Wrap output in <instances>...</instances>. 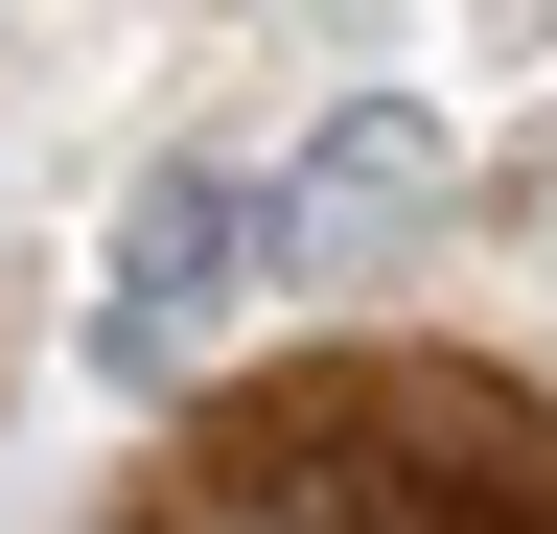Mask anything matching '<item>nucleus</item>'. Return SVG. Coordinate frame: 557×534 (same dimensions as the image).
Here are the masks:
<instances>
[{
  "mask_svg": "<svg viewBox=\"0 0 557 534\" xmlns=\"http://www.w3.org/2000/svg\"><path fill=\"white\" fill-rule=\"evenodd\" d=\"M418 210H442V116H395V94L325 116V140L278 163V256H395Z\"/></svg>",
  "mask_w": 557,
  "mask_h": 534,
  "instance_id": "nucleus-2",
  "label": "nucleus"
},
{
  "mask_svg": "<svg viewBox=\"0 0 557 534\" xmlns=\"http://www.w3.org/2000/svg\"><path fill=\"white\" fill-rule=\"evenodd\" d=\"M233 256H278V186L256 163H139V210H116V280H94V372H186V325L233 302Z\"/></svg>",
  "mask_w": 557,
  "mask_h": 534,
  "instance_id": "nucleus-1",
  "label": "nucleus"
}]
</instances>
